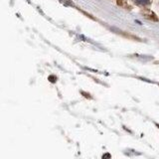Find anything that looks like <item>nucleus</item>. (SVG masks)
I'll use <instances>...</instances> for the list:
<instances>
[{"instance_id": "f257e3e1", "label": "nucleus", "mask_w": 159, "mask_h": 159, "mask_svg": "<svg viewBox=\"0 0 159 159\" xmlns=\"http://www.w3.org/2000/svg\"><path fill=\"white\" fill-rule=\"evenodd\" d=\"M137 5H141V6H146L150 3V0H133Z\"/></svg>"}, {"instance_id": "f03ea898", "label": "nucleus", "mask_w": 159, "mask_h": 159, "mask_svg": "<svg viewBox=\"0 0 159 159\" xmlns=\"http://www.w3.org/2000/svg\"><path fill=\"white\" fill-rule=\"evenodd\" d=\"M59 1L64 4L65 6H74V4L71 1V0H59Z\"/></svg>"}, {"instance_id": "7ed1b4c3", "label": "nucleus", "mask_w": 159, "mask_h": 159, "mask_svg": "<svg viewBox=\"0 0 159 159\" xmlns=\"http://www.w3.org/2000/svg\"><path fill=\"white\" fill-rule=\"evenodd\" d=\"M49 80H50L51 83H55V81H57V78L55 76H50V77H49Z\"/></svg>"}]
</instances>
